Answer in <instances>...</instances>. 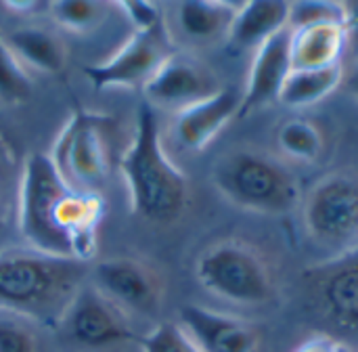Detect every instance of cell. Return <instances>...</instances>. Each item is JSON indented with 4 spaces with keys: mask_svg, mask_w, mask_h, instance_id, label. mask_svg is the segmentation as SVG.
<instances>
[{
    "mask_svg": "<svg viewBox=\"0 0 358 352\" xmlns=\"http://www.w3.org/2000/svg\"><path fill=\"white\" fill-rule=\"evenodd\" d=\"M306 288L327 321L358 334V248L313 267L306 273Z\"/></svg>",
    "mask_w": 358,
    "mask_h": 352,
    "instance_id": "cell-9",
    "label": "cell"
},
{
    "mask_svg": "<svg viewBox=\"0 0 358 352\" xmlns=\"http://www.w3.org/2000/svg\"><path fill=\"white\" fill-rule=\"evenodd\" d=\"M107 13L109 4L96 0H57L50 4L52 19L73 31H90L99 27Z\"/></svg>",
    "mask_w": 358,
    "mask_h": 352,
    "instance_id": "cell-22",
    "label": "cell"
},
{
    "mask_svg": "<svg viewBox=\"0 0 358 352\" xmlns=\"http://www.w3.org/2000/svg\"><path fill=\"white\" fill-rule=\"evenodd\" d=\"M350 86H352V90L357 92L358 97V63L357 67H355V71H352V76H350Z\"/></svg>",
    "mask_w": 358,
    "mask_h": 352,
    "instance_id": "cell-30",
    "label": "cell"
},
{
    "mask_svg": "<svg viewBox=\"0 0 358 352\" xmlns=\"http://www.w3.org/2000/svg\"><path fill=\"white\" fill-rule=\"evenodd\" d=\"M0 352H36V340L21 321L0 317Z\"/></svg>",
    "mask_w": 358,
    "mask_h": 352,
    "instance_id": "cell-26",
    "label": "cell"
},
{
    "mask_svg": "<svg viewBox=\"0 0 358 352\" xmlns=\"http://www.w3.org/2000/svg\"><path fill=\"white\" fill-rule=\"evenodd\" d=\"M212 181L233 206L266 216L289 214L302 197L300 181L287 164L250 147L224 153L212 168Z\"/></svg>",
    "mask_w": 358,
    "mask_h": 352,
    "instance_id": "cell-4",
    "label": "cell"
},
{
    "mask_svg": "<svg viewBox=\"0 0 358 352\" xmlns=\"http://www.w3.org/2000/svg\"><path fill=\"white\" fill-rule=\"evenodd\" d=\"M101 218V195L71 189L48 155L38 153L25 162L19 193V231L29 250L86 262L96 252Z\"/></svg>",
    "mask_w": 358,
    "mask_h": 352,
    "instance_id": "cell-1",
    "label": "cell"
},
{
    "mask_svg": "<svg viewBox=\"0 0 358 352\" xmlns=\"http://www.w3.org/2000/svg\"><path fill=\"white\" fill-rule=\"evenodd\" d=\"M340 351V342H336L329 336H317L313 340H308L306 344H302L296 352H338Z\"/></svg>",
    "mask_w": 358,
    "mask_h": 352,
    "instance_id": "cell-28",
    "label": "cell"
},
{
    "mask_svg": "<svg viewBox=\"0 0 358 352\" xmlns=\"http://www.w3.org/2000/svg\"><path fill=\"white\" fill-rule=\"evenodd\" d=\"M84 262L52 258L36 250L0 254V311L44 325L63 321L82 290Z\"/></svg>",
    "mask_w": 358,
    "mask_h": 352,
    "instance_id": "cell-2",
    "label": "cell"
},
{
    "mask_svg": "<svg viewBox=\"0 0 358 352\" xmlns=\"http://www.w3.org/2000/svg\"><path fill=\"white\" fill-rule=\"evenodd\" d=\"M143 352H201L178 323L157 325L145 340Z\"/></svg>",
    "mask_w": 358,
    "mask_h": 352,
    "instance_id": "cell-25",
    "label": "cell"
},
{
    "mask_svg": "<svg viewBox=\"0 0 358 352\" xmlns=\"http://www.w3.org/2000/svg\"><path fill=\"white\" fill-rule=\"evenodd\" d=\"M61 323H65L69 336L86 349H107L134 338L124 311L94 286L82 288L76 294Z\"/></svg>",
    "mask_w": 358,
    "mask_h": 352,
    "instance_id": "cell-10",
    "label": "cell"
},
{
    "mask_svg": "<svg viewBox=\"0 0 358 352\" xmlns=\"http://www.w3.org/2000/svg\"><path fill=\"white\" fill-rule=\"evenodd\" d=\"M289 31L294 69H321L342 63V55L348 46L346 25H310Z\"/></svg>",
    "mask_w": 358,
    "mask_h": 352,
    "instance_id": "cell-17",
    "label": "cell"
},
{
    "mask_svg": "<svg viewBox=\"0 0 358 352\" xmlns=\"http://www.w3.org/2000/svg\"><path fill=\"white\" fill-rule=\"evenodd\" d=\"M289 42H292V31L289 27H285L283 31L275 34L271 40H266L262 46L256 48L245 92L241 97L239 113H250L279 99V92L294 69Z\"/></svg>",
    "mask_w": 358,
    "mask_h": 352,
    "instance_id": "cell-14",
    "label": "cell"
},
{
    "mask_svg": "<svg viewBox=\"0 0 358 352\" xmlns=\"http://www.w3.org/2000/svg\"><path fill=\"white\" fill-rule=\"evenodd\" d=\"M302 214L313 241L334 256L358 248V174L331 172L319 178L304 199Z\"/></svg>",
    "mask_w": 358,
    "mask_h": 352,
    "instance_id": "cell-6",
    "label": "cell"
},
{
    "mask_svg": "<svg viewBox=\"0 0 358 352\" xmlns=\"http://www.w3.org/2000/svg\"><path fill=\"white\" fill-rule=\"evenodd\" d=\"M348 27L358 29V4H348Z\"/></svg>",
    "mask_w": 358,
    "mask_h": 352,
    "instance_id": "cell-29",
    "label": "cell"
},
{
    "mask_svg": "<svg viewBox=\"0 0 358 352\" xmlns=\"http://www.w3.org/2000/svg\"><path fill=\"white\" fill-rule=\"evenodd\" d=\"M115 6L134 25V31H145V29H151V27H157L159 23H164L159 6L153 2L128 0V2H117Z\"/></svg>",
    "mask_w": 358,
    "mask_h": 352,
    "instance_id": "cell-27",
    "label": "cell"
},
{
    "mask_svg": "<svg viewBox=\"0 0 358 352\" xmlns=\"http://www.w3.org/2000/svg\"><path fill=\"white\" fill-rule=\"evenodd\" d=\"M178 325L201 352H258L260 334L241 317L206 307H185Z\"/></svg>",
    "mask_w": 358,
    "mask_h": 352,
    "instance_id": "cell-13",
    "label": "cell"
},
{
    "mask_svg": "<svg viewBox=\"0 0 358 352\" xmlns=\"http://www.w3.org/2000/svg\"><path fill=\"white\" fill-rule=\"evenodd\" d=\"M310 25H346L348 27V4L329 0H304L289 4V29Z\"/></svg>",
    "mask_w": 358,
    "mask_h": 352,
    "instance_id": "cell-23",
    "label": "cell"
},
{
    "mask_svg": "<svg viewBox=\"0 0 358 352\" xmlns=\"http://www.w3.org/2000/svg\"><path fill=\"white\" fill-rule=\"evenodd\" d=\"M241 4L222 0H187L176 8V19L187 38L193 42L227 40Z\"/></svg>",
    "mask_w": 358,
    "mask_h": 352,
    "instance_id": "cell-18",
    "label": "cell"
},
{
    "mask_svg": "<svg viewBox=\"0 0 358 352\" xmlns=\"http://www.w3.org/2000/svg\"><path fill=\"white\" fill-rule=\"evenodd\" d=\"M132 212L153 223H170L180 216L189 199L187 176L168 157L162 145L159 122L145 101L138 109L136 134L120 160Z\"/></svg>",
    "mask_w": 358,
    "mask_h": 352,
    "instance_id": "cell-3",
    "label": "cell"
},
{
    "mask_svg": "<svg viewBox=\"0 0 358 352\" xmlns=\"http://www.w3.org/2000/svg\"><path fill=\"white\" fill-rule=\"evenodd\" d=\"M29 94V76L0 36V99L19 103Z\"/></svg>",
    "mask_w": 358,
    "mask_h": 352,
    "instance_id": "cell-24",
    "label": "cell"
},
{
    "mask_svg": "<svg viewBox=\"0 0 358 352\" xmlns=\"http://www.w3.org/2000/svg\"><path fill=\"white\" fill-rule=\"evenodd\" d=\"M8 50L23 67L57 73L65 65V48L55 34L42 27H17L2 36Z\"/></svg>",
    "mask_w": 358,
    "mask_h": 352,
    "instance_id": "cell-19",
    "label": "cell"
},
{
    "mask_svg": "<svg viewBox=\"0 0 358 352\" xmlns=\"http://www.w3.org/2000/svg\"><path fill=\"white\" fill-rule=\"evenodd\" d=\"M143 90L151 107L159 105L180 111L189 105L214 97L222 88L216 76L197 59L174 52L151 76V80L143 86Z\"/></svg>",
    "mask_w": 358,
    "mask_h": 352,
    "instance_id": "cell-11",
    "label": "cell"
},
{
    "mask_svg": "<svg viewBox=\"0 0 358 352\" xmlns=\"http://www.w3.org/2000/svg\"><path fill=\"white\" fill-rule=\"evenodd\" d=\"M289 4L285 0L241 2L231 25L227 44L235 50H256L289 23Z\"/></svg>",
    "mask_w": 358,
    "mask_h": 352,
    "instance_id": "cell-16",
    "label": "cell"
},
{
    "mask_svg": "<svg viewBox=\"0 0 358 352\" xmlns=\"http://www.w3.org/2000/svg\"><path fill=\"white\" fill-rule=\"evenodd\" d=\"M94 288L122 311L155 313L162 298L157 275L132 258H109L94 267Z\"/></svg>",
    "mask_w": 358,
    "mask_h": 352,
    "instance_id": "cell-12",
    "label": "cell"
},
{
    "mask_svg": "<svg viewBox=\"0 0 358 352\" xmlns=\"http://www.w3.org/2000/svg\"><path fill=\"white\" fill-rule=\"evenodd\" d=\"M195 277L212 296L241 307L266 304L275 294L266 260L239 239H222L206 248L195 262Z\"/></svg>",
    "mask_w": 358,
    "mask_h": 352,
    "instance_id": "cell-5",
    "label": "cell"
},
{
    "mask_svg": "<svg viewBox=\"0 0 358 352\" xmlns=\"http://www.w3.org/2000/svg\"><path fill=\"white\" fill-rule=\"evenodd\" d=\"M338 352H352V351H350L348 346H344V344H340V351H338Z\"/></svg>",
    "mask_w": 358,
    "mask_h": 352,
    "instance_id": "cell-31",
    "label": "cell"
},
{
    "mask_svg": "<svg viewBox=\"0 0 358 352\" xmlns=\"http://www.w3.org/2000/svg\"><path fill=\"white\" fill-rule=\"evenodd\" d=\"M239 109L241 97L229 88H222L214 97L180 109L174 120V136L180 147L189 151H201L222 132V128L239 113Z\"/></svg>",
    "mask_w": 358,
    "mask_h": 352,
    "instance_id": "cell-15",
    "label": "cell"
},
{
    "mask_svg": "<svg viewBox=\"0 0 358 352\" xmlns=\"http://www.w3.org/2000/svg\"><path fill=\"white\" fill-rule=\"evenodd\" d=\"M172 55V40L166 25L159 23L157 27L134 31L107 61L90 65L86 76L96 90L145 86Z\"/></svg>",
    "mask_w": 358,
    "mask_h": 352,
    "instance_id": "cell-8",
    "label": "cell"
},
{
    "mask_svg": "<svg viewBox=\"0 0 358 352\" xmlns=\"http://www.w3.org/2000/svg\"><path fill=\"white\" fill-rule=\"evenodd\" d=\"M277 145L289 160L313 164L321 157L325 141L321 130L313 122L302 118H292L281 124L277 132Z\"/></svg>",
    "mask_w": 358,
    "mask_h": 352,
    "instance_id": "cell-21",
    "label": "cell"
},
{
    "mask_svg": "<svg viewBox=\"0 0 358 352\" xmlns=\"http://www.w3.org/2000/svg\"><path fill=\"white\" fill-rule=\"evenodd\" d=\"M342 78H344L342 63L321 69H292L277 101L294 109L317 105L340 86Z\"/></svg>",
    "mask_w": 358,
    "mask_h": 352,
    "instance_id": "cell-20",
    "label": "cell"
},
{
    "mask_svg": "<svg viewBox=\"0 0 358 352\" xmlns=\"http://www.w3.org/2000/svg\"><path fill=\"white\" fill-rule=\"evenodd\" d=\"M109 120L92 111H76L63 126L50 151V162L63 181L76 189L94 193L109 174Z\"/></svg>",
    "mask_w": 358,
    "mask_h": 352,
    "instance_id": "cell-7",
    "label": "cell"
}]
</instances>
